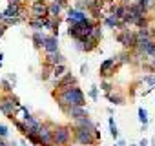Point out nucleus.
<instances>
[{"mask_svg": "<svg viewBox=\"0 0 155 146\" xmlns=\"http://www.w3.org/2000/svg\"><path fill=\"white\" fill-rule=\"evenodd\" d=\"M42 40H44V33L42 31H33V44L37 49L42 48Z\"/></svg>", "mask_w": 155, "mask_h": 146, "instance_id": "aec40b11", "label": "nucleus"}, {"mask_svg": "<svg viewBox=\"0 0 155 146\" xmlns=\"http://www.w3.org/2000/svg\"><path fill=\"white\" fill-rule=\"evenodd\" d=\"M126 11H128V6H126V4H122V6H115V8H113V17L119 18V20H122V17L126 15Z\"/></svg>", "mask_w": 155, "mask_h": 146, "instance_id": "a211bd4d", "label": "nucleus"}, {"mask_svg": "<svg viewBox=\"0 0 155 146\" xmlns=\"http://www.w3.org/2000/svg\"><path fill=\"white\" fill-rule=\"evenodd\" d=\"M66 62V58H64V55L62 53H58V51H55V53H48L46 55V64L48 66H58V64H64Z\"/></svg>", "mask_w": 155, "mask_h": 146, "instance_id": "ddd939ff", "label": "nucleus"}, {"mask_svg": "<svg viewBox=\"0 0 155 146\" xmlns=\"http://www.w3.org/2000/svg\"><path fill=\"white\" fill-rule=\"evenodd\" d=\"M137 4H139L140 8H144V9H148V8H150V6L153 4V0H139V2H137Z\"/></svg>", "mask_w": 155, "mask_h": 146, "instance_id": "2f4dec72", "label": "nucleus"}, {"mask_svg": "<svg viewBox=\"0 0 155 146\" xmlns=\"http://www.w3.org/2000/svg\"><path fill=\"white\" fill-rule=\"evenodd\" d=\"M13 121H15L17 130H18L20 133H24V135H26V133H28V126H26V122H24V121H18V119H13Z\"/></svg>", "mask_w": 155, "mask_h": 146, "instance_id": "a878e982", "label": "nucleus"}, {"mask_svg": "<svg viewBox=\"0 0 155 146\" xmlns=\"http://www.w3.org/2000/svg\"><path fill=\"white\" fill-rule=\"evenodd\" d=\"M119 22H120V20L115 18L113 15H106V17H104V24H106L108 28H113V29H115V28H119Z\"/></svg>", "mask_w": 155, "mask_h": 146, "instance_id": "6ab92c4d", "label": "nucleus"}, {"mask_svg": "<svg viewBox=\"0 0 155 146\" xmlns=\"http://www.w3.org/2000/svg\"><path fill=\"white\" fill-rule=\"evenodd\" d=\"M8 81L15 86V82H17V77H15V73H9V75H8Z\"/></svg>", "mask_w": 155, "mask_h": 146, "instance_id": "c9c22d12", "label": "nucleus"}, {"mask_svg": "<svg viewBox=\"0 0 155 146\" xmlns=\"http://www.w3.org/2000/svg\"><path fill=\"white\" fill-rule=\"evenodd\" d=\"M66 71H68L66 64H58V66H53V68H51V73H53V77H55L57 81H58V79H60V77L64 75Z\"/></svg>", "mask_w": 155, "mask_h": 146, "instance_id": "f3484780", "label": "nucleus"}, {"mask_svg": "<svg viewBox=\"0 0 155 146\" xmlns=\"http://www.w3.org/2000/svg\"><path fill=\"white\" fill-rule=\"evenodd\" d=\"M22 13H24L22 4H13V2H9V6L6 8V11H4L2 15H4V18H18V17H22Z\"/></svg>", "mask_w": 155, "mask_h": 146, "instance_id": "9d476101", "label": "nucleus"}, {"mask_svg": "<svg viewBox=\"0 0 155 146\" xmlns=\"http://www.w3.org/2000/svg\"><path fill=\"white\" fill-rule=\"evenodd\" d=\"M115 69V58H106L102 64H101V77H108L110 75V71Z\"/></svg>", "mask_w": 155, "mask_h": 146, "instance_id": "4468645a", "label": "nucleus"}, {"mask_svg": "<svg viewBox=\"0 0 155 146\" xmlns=\"http://www.w3.org/2000/svg\"><path fill=\"white\" fill-rule=\"evenodd\" d=\"M66 113H68V117H69V119L79 121V119H82V117H86V115H88V110H86L84 106H71Z\"/></svg>", "mask_w": 155, "mask_h": 146, "instance_id": "f8f14e48", "label": "nucleus"}, {"mask_svg": "<svg viewBox=\"0 0 155 146\" xmlns=\"http://www.w3.org/2000/svg\"><path fill=\"white\" fill-rule=\"evenodd\" d=\"M146 130H148V122H146V124H142V126H140V131H146Z\"/></svg>", "mask_w": 155, "mask_h": 146, "instance_id": "ea45409f", "label": "nucleus"}, {"mask_svg": "<svg viewBox=\"0 0 155 146\" xmlns=\"http://www.w3.org/2000/svg\"><path fill=\"white\" fill-rule=\"evenodd\" d=\"M131 146H137V144H131Z\"/></svg>", "mask_w": 155, "mask_h": 146, "instance_id": "a18cd8bd", "label": "nucleus"}, {"mask_svg": "<svg viewBox=\"0 0 155 146\" xmlns=\"http://www.w3.org/2000/svg\"><path fill=\"white\" fill-rule=\"evenodd\" d=\"M106 95H108V99H110V101H111L115 106H120V104H124V97H122V95H119V93H115V95H113V93H106Z\"/></svg>", "mask_w": 155, "mask_h": 146, "instance_id": "4be33fe9", "label": "nucleus"}, {"mask_svg": "<svg viewBox=\"0 0 155 146\" xmlns=\"http://www.w3.org/2000/svg\"><path fill=\"white\" fill-rule=\"evenodd\" d=\"M42 48L46 49V53H55V51H58V37H55V35H44Z\"/></svg>", "mask_w": 155, "mask_h": 146, "instance_id": "1a4fd4ad", "label": "nucleus"}, {"mask_svg": "<svg viewBox=\"0 0 155 146\" xmlns=\"http://www.w3.org/2000/svg\"><path fill=\"white\" fill-rule=\"evenodd\" d=\"M90 38H93V40H97V42H101V38H102V29H101V26L97 24L93 29H91V33L88 35Z\"/></svg>", "mask_w": 155, "mask_h": 146, "instance_id": "412c9836", "label": "nucleus"}, {"mask_svg": "<svg viewBox=\"0 0 155 146\" xmlns=\"http://www.w3.org/2000/svg\"><path fill=\"white\" fill-rule=\"evenodd\" d=\"M75 9H79V11H86V9H88V0H77Z\"/></svg>", "mask_w": 155, "mask_h": 146, "instance_id": "c85d7f7f", "label": "nucleus"}, {"mask_svg": "<svg viewBox=\"0 0 155 146\" xmlns=\"http://www.w3.org/2000/svg\"><path fill=\"white\" fill-rule=\"evenodd\" d=\"M135 35H137V38H150V28H142Z\"/></svg>", "mask_w": 155, "mask_h": 146, "instance_id": "cd10ccee", "label": "nucleus"}, {"mask_svg": "<svg viewBox=\"0 0 155 146\" xmlns=\"http://www.w3.org/2000/svg\"><path fill=\"white\" fill-rule=\"evenodd\" d=\"M60 13H62V6H60V4H57V2L48 4V17H51V18H58Z\"/></svg>", "mask_w": 155, "mask_h": 146, "instance_id": "dca6fc26", "label": "nucleus"}, {"mask_svg": "<svg viewBox=\"0 0 155 146\" xmlns=\"http://www.w3.org/2000/svg\"><path fill=\"white\" fill-rule=\"evenodd\" d=\"M81 73H82V75H86V73H88V64H82L81 66Z\"/></svg>", "mask_w": 155, "mask_h": 146, "instance_id": "4c0bfd02", "label": "nucleus"}, {"mask_svg": "<svg viewBox=\"0 0 155 146\" xmlns=\"http://www.w3.org/2000/svg\"><path fill=\"white\" fill-rule=\"evenodd\" d=\"M139 119H140V122H142V124H146V122H148V111H146L144 108H139Z\"/></svg>", "mask_w": 155, "mask_h": 146, "instance_id": "c756f323", "label": "nucleus"}, {"mask_svg": "<svg viewBox=\"0 0 155 146\" xmlns=\"http://www.w3.org/2000/svg\"><path fill=\"white\" fill-rule=\"evenodd\" d=\"M57 101H58V106L62 111H68L71 106H84L86 104V97L79 86H71L64 91H58Z\"/></svg>", "mask_w": 155, "mask_h": 146, "instance_id": "f257e3e1", "label": "nucleus"}, {"mask_svg": "<svg viewBox=\"0 0 155 146\" xmlns=\"http://www.w3.org/2000/svg\"><path fill=\"white\" fill-rule=\"evenodd\" d=\"M0 86H2V91H6V93H11V91H13V88H15L8 79H2V81H0Z\"/></svg>", "mask_w": 155, "mask_h": 146, "instance_id": "b1692460", "label": "nucleus"}, {"mask_svg": "<svg viewBox=\"0 0 155 146\" xmlns=\"http://www.w3.org/2000/svg\"><path fill=\"white\" fill-rule=\"evenodd\" d=\"M148 142H150V141H148V139H142V141H140V142H139V144H137V146H148Z\"/></svg>", "mask_w": 155, "mask_h": 146, "instance_id": "58836bf2", "label": "nucleus"}, {"mask_svg": "<svg viewBox=\"0 0 155 146\" xmlns=\"http://www.w3.org/2000/svg\"><path fill=\"white\" fill-rule=\"evenodd\" d=\"M117 40L124 46V48H130V49H135V44H137V35L130 29H124L117 35Z\"/></svg>", "mask_w": 155, "mask_h": 146, "instance_id": "423d86ee", "label": "nucleus"}, {"mask_svg": "<svg viewBox=\"0 0 155 146\" xmlns=\"http://www.w3.org/2000/svg\"><path fill=\"white\" fill-rule=\"evenodd\" d=\"M66 18H68V22H69V26H71V24H77V22H81V20L86 18V11H79V9H75V8H69Z\"/></svg>", "mask_w": 155, "mask_h": 146, "instance_id": "9b49d317", "label": "nucleus"}, {"mask_svg": "<svg viewBox=\"0 0 155 146\" xmlns=\"http://www.w3.org/2000/svg\"><path fill=\"white\" fill-rule=\"evenodd\" d=\"M130 58H131V57H130L128 53H122V55H120V62H130Z\"/></svg>", "mask_w": 155, "mask_h": 146, "instance_id": "e433bc0d", "label": "nucleus"}, {"mask_svg": "<svg viewBox=\"0 0 155 146\" xmlns=\"http://www.w3.org/2000/svg\"><path fill=\"white\" fill-rule=\"evenodd\" d=\"M2 20H4V15H2V13H0V22H2Z\"/></svg>", "mask_w": 155, "mask_h": 146, "instance_id": "c03bdc74", "label": "nucleus"}, {"mask_svg": "<svg viewBox=\"0 0 155 146\" xmlns=\"http://www.w3.org/2000/svg\"><path fill=\"white\" fill-rule=\"evenodd\" d=\"M0 146H8V142H6L4 139H0Z\"/></svg>", "mask_w": 155, "mask_h": 146, "instance_id": "79ce46f5", "label": "nucleus"}, {"mask_svg": "<svg viewBox=\"0 0 155 146\" xmlns=\"http://www.w3.org/2000/svg\"><path fill=\"white\" fill-rule=\"evenodd\" d=\"M90 97H91L93 101H97V97H99V88H97V86H91V90H90Z\"/></svg>", "mask_w": 155, "mask_h": 146, "instance_id": "473e14b6", "label": "nucleus"}, {"mask_svg": "<svg viewBox=\"0 0 155 146\" xmlns=\"http://www.w3.org/2000/svg\"><path fill=\"white\" fill-rule=\"evenodd\" d=\"M144 82H148L150 86H155V75H148V77H144Z\"/></svg>", "mask_w": 155, "mask_h": 146, "instance_id": "f704fd0d", "label": "nucleus"}, {"mask_svg": "<svg viewBox=\"0 0 155 146\" xmlns=\"http://www.w3.org/2000/svg\"><path fill=\"white\" fill-rule=\"evenodd\" d=\"M31 15H33V18H44V17H48V2H46V0H33V4H31Z\"/></svg>", "mask_w": 155, "mask_h": 146, "instance_id": "0eeeda50", "label": "nucleus"}, {"mask_svg": "<svg viewBox=\"0 0 155 146\" xmlns=\"http://www.w3.org/2000/svg\"><path fill=\"white\" fill-rule=\"evenodd\" d=\"M53 124L48 122V124H42L40 122V128H38V142L40 146H53Z\"/></svg>", "mask_w": 155, "mask_h": 146, "instance_id": "39448f33", "label": "nucleus"}, {"mask_svg": "<svg viewBox=\"0 0 155 146\" xmlns=\"http://www.w3.org/2000/svg\"><path fill=\"white\" fill-rule=\"evenodd\" d=\"M2 58H4V53H0V66H2Z\"/></svg>", "mask_w": 155, "mask_h": 146, "instance_id": "37998d69", "label": "nucleus"}, {"mask_svg": "<svg viewBox=\"0 0 155 146\" xmlns=\"http://www.w3.org/2000/svg\"><path fill=\"white\" fill-rule=\"evenodd\" d=\"M75 126H84L86 130H90V131H95L97 130V126H95V122L86 115V117H82V119H79V121H75Z\"/></svg>", "mask_w": 155, "mask_h": 146, "instance_id": "2eb2a0df", "label": "nucleus"}, {"mask_svg": "<svg viewBox=\"0 0 155 146\" xmlns=\"http://www.w3.org/2000/svg\"><path fill=\"white\" fill-rule=\"evenodd\" d=\"M108 122H110V131H111V137H113V139H117V137H119V130H117V124L113 122V119H111V117H110V121H108Z\"/></svg>", "mask_w": 155, "mask_h": 146, "instance_id": "bb28decb", "label": "nucleus"}, {"mask_svg": "<svg viewBox=\"0 0 155 146\" xmlns=\"http://www.w3.org/2000/svg\"><path fill=\"white\" fill-rule=\"evenodd\" d=\"M71 86H77V79L71 75V71H66L64 75L57 81V91H64Z\"/></svg>", "mask_w": 155, "mask_h": 146, "instance_id": "6e6552de", "label": "nucleus"}, {"mask_svg": "<svg viewBox=\"0 0 155 146\" xmlns=\"http://www.w3.org/2000/svg\"><path fill=\"white\" fill-rule=\"evenodd\" d=\"M101 88H102L106 93H111V84H110V82H106V81H104V82L101 84Z\"/></svg>", "mask_w": 155, "mask_h": 146, "instance_id": "72a5a7b5", "label": "nucleus"}, {"mask_svg": "<svg viewBox=\"0 0 155 146\" xmlns=\"http://www.w3.org/2000/svg\"><path fill=\"white\" fill-rule=\"evenodd\" d=\"M117 146H126V141H124V139H120V141H119V144H117Z\"/></svg>", "mask_w": 155, "mask_h": 146, "instance_id": "a19ab883", "label": "nucleus"}, {"mask_svg": "<svg viewBox=\"0 0 155 146\" xmlns=\"http://www.w3.org/2000/svg\"><path fill=\"white\" fill-rule=\"evenodd\" d=\"M8 135H9V128H8L6 124L0 122V139H6Z\"/></svg>", "mask_w": 155, "mask_h": 146, "instance_id": "7c9ffc66", "label": "nucleus"}, {"mask_svg": "<svg viewBox=\"0 0 155 146\" xmlns=\"http://www.w3.org/2000/svg\"><path fill=\"white\" fill-rule=\"evenodd\" d=\"M73 135H75V141L79 142V146H93V144H97V139H95V131H90V130H86L84 126H75L73 128Z\"/></svg>", "mask_w": 155, "mask_h": 146, "instance_id": "7ed1b4c3", "label": "nucleus"}, {"mask_svg": "<svg viewBox=\"0 0 155 146\" xmlns=\"http://www.w3.org/2000/svg\"><path fill=\"white\" fill-rule=\"evenodd\" d=\"M71 139V130L68 126L53 128V146H66Z\"/></svg>", "mask_w": 155, "mask_h": 146, "instance_id": "20e7f679", "label": "nucleus"}, {"mask_svg": "<svg viewBox=\"0 0 155 146\" xmlns=\"http://www.w3.org/2000/svg\"><path fill=\"white\" fill-rule=\"evenodd\" d=\"M29 26L33 28V31H40L44 26H42V18H31L29 20Z\"/></svg>", "mask_w": 155, "mask_h": 146, "instance_id": "393cba45", "label": "nucleus"}, {"mask_svg": "<svg viewBox=\"0 0 155 146\" xmlns=\"http://www.w3.org/2000/svg\"><path fill=\"white\" fill-rule=\"evenodd\" d=\"M20 101L13 95V93H6L4 97H0V110L4 115H8L9 119H15V111L20 108Z\"/></svg>", "mask_w": 155, "mask_h": 146, "instance_id": "f03ea898", "label": "nucleus"}, {"mask_svg": "<svg viewBox=\"0 0 155 146\" xmlns=\"http://www.w3.org/2000/svg\"><path fill=\"white\" fill-rule=\"evenodd\" d=\"M133 26H137L139 29H142V28H150L148 26V17L144 15V17H137V20L133 22Z\"/></svg>", "mask_w": 155, "mask_h": 146, "instance_id": "5701e85b", "label": "nucleus"}]
</instances>
